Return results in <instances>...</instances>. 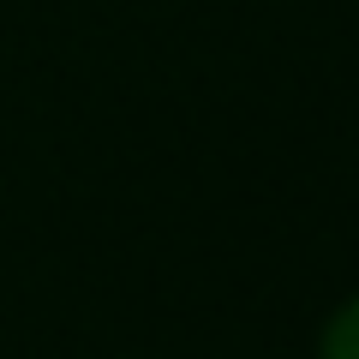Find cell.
Returning <instances> with one entry per match:
<instances>
[{
    "label": "cell",
    "instance_id": "cell-1",
    "mask_svg": "<svg viewBox=\"0 0 359 359\" xmlns=\"http://www.w3.org/2000/svg\"><path fill=\"white\" fill-rule=\"evenodd\" d=\"M323 359H359V299L330 323V335H323Z\"/></svg>",
    "mask_w": 359,
    "mask_h": 359
}]
</instances>
